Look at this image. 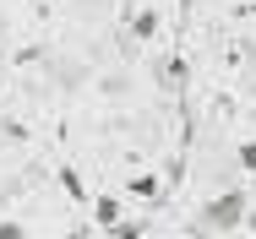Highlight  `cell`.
Segmentation results:
<instances>
[{
  "mask_svg": "<svg viewBox=\"0 0 256 239\" xmlns=\"http://www.w3.org/2000/svg\"><path fill=\"white\" fill-rule=\"evenodd\" d=\"M93 207H98V223H109V229L120 223V201H114V196H104V201H93Z\"/></svg>",
  "mask_w": 256,
  "mask_h": 239,
  "instance_id": "obj_2",
  "label": "cell"
},
{
  "mask_svg": "<svg viewBox=\"0 0 256 239\" xmlns=\"http://www.w3.org/2000/svg\"><path fill=\"white\" fill-rule=\"evenodd\" d=\"M234 158H240V169H256V142H240V152H234Z\"/></svg>",
  "mask_w": 256,
  "mask_h": 239,
  "instance_id": "obj_3",
  "label": "cell"
},
{
  "mask_svg": "<svg viewBox=\"0 0 256 239\" xmlns=\"http://www.w3.org/2000/svg\"><path fill=\"white\" fill-rule=\"evenodd\" d=\"M251 201H246V191H224V196H212L202 207V229H212V234H229V229H240L251 212H246Z\"/></svg>",
  "mask_w": 256,
  "mask_h": 239,
  "instance_id": "obj_1",
  "label": "cell"
}]
</instances>
